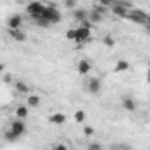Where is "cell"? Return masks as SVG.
<instances>
[{"label": "cell", "mask_w": 150, "mask_h": 150, "mask_svg": "<svg viewBox=\"0 0 150 150\" xmlns=\"http://www.w3.org/2000/svg\"><path fill=\"white\" fill-rule=\"evenodd\" d=\"M4 67H6L4 64H0V72H2V71H4Z\"/></svg>", "instance_id": "obj_31"}, {"label": "cell", "mask_w": 150, "mask_h": 150, "mask_svg": "<svg viewBox=\"0 0 150 150\" xmlns=\"http://www.w3.org/2000/svg\"><path fill=\"white\" fill-rule=\"evenodd\" d=\"M9 129H11L18 138H20V136H23V134L27 132V125H25V122H23L21 118H16L14 122H11V127H9Z\"/></svg>", "instance_id": "obj_6"}, {"label": "cell", "mask_w": 150, "mask_h": 150, "mask_svg": "<svg viewBox=\"0 0 150 150\" xmlns=\"http://www.w3.org/2000/svg\"><path fill=\"white\" fill-rule=\"evenodd\" d=\"M2 81H4V83H11V81H13V76H11V74H6V76L2 78Z\"/></svg>", "instance_id": "obj_28"}, {"label": "cell", "mask_w": 150, "mask_h": 150, "mask_svg": "<svg viewBox=\"0 0 150 150\" xmlns=\"http://www.w3.org/2000/svg\"><path fill=\"white\" fill-rule=\"evenodd\" d=\"M44 20H48L50 21V25H57V23H60L62 21V14L58 13V9H57V6L55 4H50V6H44V11H42V14H41Z\"/></svg>", "instance_id": "obj_1"}, {"label": "cell", "mask_w": 150, "mask_h": 150, "mask_svg": "<svg viewBox=\"0 0 150 150\" xmlns=\"http://www.w3.org/2000/svg\"><path fill=\"white\" fill-rule=\"evenodd\" d=\"M65 39H69V41H74V28H69V30L65 32Z\"/></svg>", "instance_id": "obj_26"}, {"label": "cell", "mask_w": 150, "mask_h": 150, "mask_svg": "<svg viewBox=\"0 0 150 150\" xmlns=\"http://www.w3.org/2000/svg\"><path fill=\"white\" fill-rule=\"evenodd\" d=\"M55 148H57V150H64V148H65V145H55Z\"/></svg>", "instance_id": "obj_30"}, {"label": "cell", "mask_w": 150, "mask_h": 150, "mask_svg": "<svg viewBox=\"0 0 150 150\" xmlns=\"http://www.w3.org/2000/svg\"><path fill=\"white\" fill-rule=\"evenodd\" d=\"M64 6L65 9H74L76 7V0H64Z\"/></svg>", "instance_id": "obj_23"}, {"label": "cell", "mask_w": 150, "mask_h": 150, "mask_svg": "<svg viewBox=\"0 0 150 150\" xmlns=\"http://www.w3.org/2000/svg\"><path fill=\"white\" fill-rule=\"evenodd\" d=\"M103 44L108 46V48H113V46H115V39H113L111 35H104V37H103Z\"/></svg>", "instance_id": "obj_20"}, {"label": "cell", "mask_w": 150, "mask_h": 150, "mask_svg": "<svg viewBox=\"0 0 150 150\" xmlns=\"http://www.w3.org/2000/svg\"><path fill=\"white\" fill-rule=\"evenodd\" d=\"M76 69H78V72H80V74H83V76H85V74H88V72L92 71V65H90V62H88V60H80V62H78V65H76Z\"/></svg>", "instance_id": "obj_10"}, {"label": "cell", "mask_w": 150, "mask_h": 150, "mask_svg": "<svg viewBox=\"0 0 150 150\" xmlns=\"http://www.w3.org/2000/svg\"><path fill=\"white\" fill-rule=\"evenodd\" d=\"M34 20H35V23H37L39 27H42V28H48V27H51V25H50V21H48V20H44L42 16H37V18H34Z\"/></svg>", "instance_id": "obj_19"}, {"label": "cell", "mask_w": 150, "mask_h": 150, "mask_svg": "<svg viewBox=\"0 0 150 150\" xmlns=\"http://www.w3.org/2000/svg\"><path fill=\"white\" fill-rule=\"evenodd\" d=\"M94 9H96L97 13H101L103 16H106V14H108V7H104V6H101V4H97V6H94Z\"/></svg>", "instance_id": "obj_21"}, {"label": "cell", "mask_w": 150, "mask_h": 150, "mask_svg": "<svg viewBox=\"0 0 150 150\" xmlns=\"http://www.w3.org/2000/svg\"><path fill=\"white\" fill-rule=\"evenodd\" d=\"M87 18H88V20H90L92 23H99V21H103V18H104V16H103L101 13H97L96 9H92V11H90V13L87 14Z\"/></svg>", "instance_id": "obj_16"}, {"label": "cell", "mask_w": 150, "mask_h": 150, "mask_svg": "<svg viewBox=\"0 0 150 150\" xmlns=\"http://www.w3.org/2000/svg\"><path fill=\"white\" fill-rule=\"evenodd\" d=\"M27 117H28V106H23V104L16 106V118H21V120H25Z\"/></svg>", "instance_id": "obj_15"}, {"label": "cell", "mask_w": 150, "mask_h": 150, "mask_svg": "<svg viewBox=\"0 0 150 150\" xmlns=\"http://www.w3.org/2000/svg\"><path fill=\"white\" fill-rule=\"evenodd\" d=\"M21 23H23V18H21L20 14H13V16L7 20V28H9V30H13V28H20Z\"/></svg>", "instance_id": "obj_8"}, {"label": "cell", "mask_w": 150, "mask_h": 150, "mask_svg": "<svg viewBox=\"0 0 150 150\" xmlns=\"http://www.w3.org/2000/svg\"><path fill=\"white\" fill-rule=\"evenodd\" d=\"M6 139H11V141H14V139H18V136H16V134H14V132L9 129V131L6 132Z\"/></svg>", "instance_id": "obj_25"}, {"label": "cell", "mask_w": 150, "mask_h": 150, "mask_svg": "<svg viewBox=\"0 0 150 150\" xmlns=\"http://www.w3.org/2000/svg\"><path fill=\"white\" fill-rule=\"evenodd\" d=\"M53 125H62V124H65L67 122V117L64 115V113H53V115H50V118H48Z\"/></svg>", "instance_id": "obj_9"}, {"label": "cell", "mask_w": 150, "mask_h": 150, "mask_svg": "<svg viewBox=\"0 0 150 150\" xmlns=\"http://www.w3.org/2000/svg\"><path fill=\"white\" fill-rule=\"evenodd\" d=\"M87 11L85 9H76V7H74L72 9V16H74V20H76V21H83V20H87Z\"/></svg>", "instance_id": "obj_14"}, {"label": "cell", "mask_w": 150, "mask_h": 150, "mask_svg": "<svg viewBox=\"0 0 150 150\" xmlns=\"http://www.w3.org/2000/svg\"><path fill=\"white\" fill-rule=\"evenodd\" d=\"M129 67H131V65H129L127 60H118L117 65H115V72H124V71H127Z\"/></svg>", "instance_id": "obj_18"}, {"label": "cell", "mask_w": 150, "mask_h": 150, "mask_svg": "<svg viewBox=\"0 0 150 150\" xmlns=\"http://www.w3.org/2000/svg\"><path fill=\"white\" fill-rule=\"evenodd\" d=\"M74 120H76V122H83L85 120V111H76V113H74Z\"/></svg>", "instance_id": "obj_22"}, {"label": "cell", "mask_w": 150, "mask_h": 150, "mask_svg": "<svg viewBox=\"0 0 150 150\" xmlns=\"http://www.w3.org/2000/svg\"><path fill=\"white\" fill-rule=\"evenodd\" d=\"M9 35H11L16 42H23V41H27V34L21 32L20 28H13V30H9Z\"/></svg>", "instance_id": "obj_11"}, {"label": "cell", "mask_w": 150, "mask_h": 150, "mask_svg": "<svg viewBox=\"0 0 150 150\" xmlns=\"http://www.w3.org/2000/svg\"><path fill=\"white\" fill-rule=\"evenodd\" d=\"M99 4H101V6H104V7H108V9H110V7H111V6H113V4H115V0H99Z\"/></svg>", "instance_id": "obj_24"}, {"label": "cell", "mask_w": 150, "mask_h": 150, "mask_svg": "<svg viewBox=\"0 0 150 150\" xmlns=\"http://www.w3.org/2000/svg\"><path fill=\"white\" fill-rule=\"evenodd\" d=\"M88 148H90V150H99V148H101V145H99V143H90V145H88Z\"/></svg>", "instance_id": "obj_29"}, {"label": "cell", "mask_w": 150, "mask_h": 150, "mask_svg": "<svg viewBox=\"0 0 150 150\" xmlns=\"http://www.w3.org/2000/svg\"><path fill=\"white\" fill-rule=\"evenodd\" d=\"M83 132H85V136H92V134H94V127H88V125H87V127L83 129Z\"/></svg>", "instance_id": "obj_27"}, {"label": "cell", "mask_w": 150, "mask_h": 150, "mask_svg": "<svg viewBox=\"0 0 150 150\" xmlns=\"http://www.w3.org/2000/svg\"><path fill=\"white\" fill-rule=\"evenodd\" d=\"M42 11H44V4L42 2H30L28 6H27V13L32 16V18H37V16H41L42 14Z\"/></svg>", "instance_id": "obj_5"}, {"label": "cell", "mask_w": 150, "mask_h": 150, "mask_svg": "<svg viewBox=\"0 0 150 150\" xmlns=\"http://www.w3.org/2000/svg\"><path fill=\"white\" fill-rule=\"evenodd\" d=\"M92 37V28H87V27H78V28H74V41L76 42H87L88 39Z\"/></svg>", "instance_id": "obj_3"}, {"label": "cell", "mask_w": 150, "mask_h": 150, "mask_svg": "<svg viewBox=\"0 0 150 150\" xmlns=\"http://www.w3.org/2000/svg\"><path fill=\"white\" fill-rule=\"evenodd\" d=\"M16 92L21 94V96H28V94H30V88H28L27 83H23V81H16Z\"/></svg>", "instance_id": "obj_17"}, {"label": "cell", "mask_w": 150, "mask_h": 150, "mask_svg": "<svg viewBox=\"0 0 150 150\" xmlns=\"http://www.w3.org/2000/svg\"><path fill=\"white\" fill-rule=\"evenodd\" d=\"M41 104V97L39 96H35V94H28L27 96V106L28 108H37Z\"/></svg>", "instance_id": "obj_12"}, {"label": "cell", "mask_w": 150, "mask_h": 150, "mask_svg": "<svg viewBox=\"0 0 150 150\" xmlns=\"http://www.w3.org/2000/svg\"><path fill=\"white\" fill-rule=\"evenodd\" d=\"M88 92L90 94H94V96H97L99 92H101V80L99 78H90L88 80Z\"/></svg>", "instance_id": "obj_7"}, {"label": "cell", "mask_w": 150, "mask_h": 150, "mask_svg": "<svg viewBox=\"0 0 150 150\" xmlns=\"http://www.w3.org/2000/svg\"><path fill=\"white\" fill-rule=\"evenodd\" d=\"M110 9H111V13H113L115 16H118V18H127L129 4H125V2H115Z\"/></svg>", "instance_id": "obj_4"}, {"label": "cell", "mask_w": 150, "mask_h": 150, "mask_svg": "<svg viewBox=\"0 0 150 150\" xmlns=\"http://www.w3.org/2000/svg\"><path fill=\"white\" fill-rule=\"evenodd\" d=\"M127 18H129L131 21L138 23V25H146V23H148V14H146L145 11H141V9H131V11L127 13Z\"/></svg>", "instance_id": "obj_2"}, {"label": "cell", "mask_w": 150, "mask_h": 150, "mask_svg": "<svg viewBox=\"0 0 150 150\" xmlns=\"http://www.w3.org/2000/svg\"><path fill=\"white\" fill-rule=\"evenodd\" d=\"M122 108H124L125 111H134V110H136V101L131 99V97H125V99L122 101Z\"/></svg>", "instance_id": "obj_13"}]
</instances>
